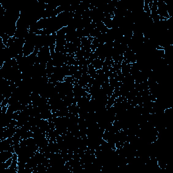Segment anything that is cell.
<instances>
[{"instance_id": "cell-1", "label": "cell", "mask_w": 173, "mask_h": 173, "mask_svg": "<svg viewBox=\"0 0 173 173\" xmlns=\"http://www.w3.org/2000/svg\"><path fill=\"white\" fill-rule=\"evenodd\" d=\"M14 153H12L11 151L6 150V151H2L0 152V161L2 163L5 162L7 161L8 159L12 158L13 156Z\"/></svg>"}]
</instances>
